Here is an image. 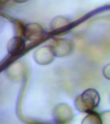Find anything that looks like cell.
<instances>
[{
    "label": "cell",
    "mask_w": 110,
    "mask_h": 124,
    "mask_svg": "<svg viewBox=\"0 0 110 124\" xmlns=\"http://www.w3.org/2000/svg\"><path fill=\"white\" fill-rule=\"evenodd\" d=\"M85 107V111L91 112L94 108L97 107L100 101V95L95 89H88L85 91L79 97Z\"/></svg>",
    "instance_id": "6da1fadb"
},
{
    "label": "cell",
    "mask_w": 110,
    "mask_h": 124,
    "mask_svg": "<svg viewBox=\"0 0 110 124\" xmlns=\"http://www.w3.org/2000/svg\"><path fill=\"white\" fill-rule=\"evenodd\" d=\"M25 43L20 37H15L12 39L8 44V49L11 56H15L21 52L24 47Z\"/></svg>",
    "instance_id": "7a4b0ae2"
},
{
    "label": "cell",
    "mask_w": 110,
    "mask_h": 124,
    "mask_svg": "<svg viewBox=\"0 0 110 124\" xmlns=\"http://www.w3.org/2000/svg\"><path fill=\"white\" fill-rule=\"evenodd\" d=\"M84 124H103L101 116L94 112H90L85 119Z\"/></svg>",
    "instance_id": "3957f363"
},
{
    "label": "cell",
    "mask_w": 110,
    "mask_h": 124,
    "mask_svg": "<svg viewBox=\"0 0 110 124\" xmlns=\"http://www.w3.org/2000/svg\"><path fill=\"white\" fill-rule=\"evenodd\" d=\"M103 124H110V111H107L101 116Z\"/></svg>",
    "instance_id": "277c9868"
},
{
    "label": "cell",
    "mask_w": 110,
    "mask_h": 124,
    "mask_svg": "<svg viewBox=\"0 0 110 124\" xmlns=\"http://www.w3.org/2000/svg\"><path fill=\"white\" fill-rule=\"evenodd\" d=\"M103 73L104 77L107 79L110 80V64L107 65L104 67L103 71Z\"/></svg>",
    "instance_id": "5b68a950"
}]
</instances>
